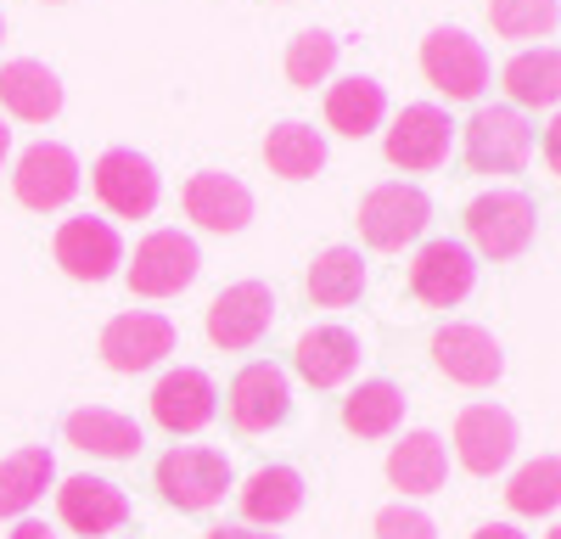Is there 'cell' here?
<instances>
[{"mask_svg":"<svg viewBox=\"0 0 561 539\" xmlns=\"http://www.w3.org/2000/svg\"><path fill=\"white\" fill-rule=\"evenodd\" d=\"M158 494L180 512H208L225 501L230 489V456L225 449H208V444H174L169 456L158 461Z\"/></svg>","mask_w":561,"mask_h":539,"instance_id":"6da1fadb","label":"cell"},{"mask_svg":"<svg viewBox=\"0 0 561 539\" xmlns=\"http://www.w3.org/2000/svg\"><path fill=\"white\" fill-rule=\"evenodd\" d=\"M427 219H433L427 192L404 186V180L370 186V192L359 197V237H365V248H377V253H393V248L415 242L421 231H427Z\"/></svg>","mask_w":561,"mask_h":539,"instance_id":"7a4b0ae2","label":"cell"},{"mask_svg":"<svg viewBox=\"0 0 561 539\" xmlns=\"http://www.w3.org/2000/svg\"><path fill=\"white\" fill-rule=\"evenodd\" d=\"M197 270H203V253H197L192 237L185 231H152L135 248V259L124 264V282L140 298H174L197 282Z\"/></svg>","mask_w":561,"mask_h":539,"instance_id":"3957f363","label":"cell"},{"mask_svg":"<svg viewBox=\"0 0 561 539\" xmlns=\"http://www.w3.org/2000/svg\"><path fill=\"white\" fill-rule=\"evenodd\" d=\"M421 73L449 102H478L489 84V51L466 28H433L421 39Z\"/></svg>","mask_w":561,"mask_h":539,"instance_id":"277c9868","label":"cell"},{"mask_svg":"<svg viewBox=\"0 0 561 539\" xmlns=\"http://www.w3.org/2000/svg\"><path fill=\"white\" fill-rule=\"evenodd\" d=\"M90 186H96L102 208L118 214V219H147L163 197V180L152 169V158H140L135 147H113L96 158V169H90Z\"/></svg>","mask_w":561,"mask_h":539,"instance_id":"5b68a950","label":"cell"},{"mask_svg":"<svg viewBox=\"0 0 561 539\" xmlns=\"http://www.w3.org/2000/svg\"><path fill=\"white\" fill-rule=\"evenodd\" d=\"M534 152V129L517 107H478L466 124V163L478 174H517Z\"/></svg>","mask_w":561,"mask_h":539,"instance_id":"8992f818","label":"cell"},{"mask_svg":"<svg viewBox=\"0 0 561 539\" xmlns=\"http://www.w3.org/2000/svg\"><path fill=\"white\" fill-rule=\"evenodd\" d=\"M534 225H539V214L523 192H483L466 208V237L489 259H517L534 242Z\"/></svg>","mask_w":561,"mask_h":539,"instance_id":"52a82bcc","label":"cell"},{"mask_svg":"<svg viewBox=\"0 0 561 539\" xmlns=\"http://www.w3.org/2000/svg\"><path fill=\"white\" fill-rule=\"evenodd\" d=\"M12 192H18V203L34 208V214L68 208L73 192H79V158H73L62 141H34V147L18 158V169H12Z\"/></svg>","mask_w":561,"mask_h":539,"instance_id":"ba28073f","label":"cell"},{"mask_svg":"<svg viewBox=\"0 0 561 539\" xmlns=\"http://www.w3.org/2000/svg\"><path fill=\"white\" fill-rule=\"evenodd\" d=\"M270 321H275L270 282H237L208 303V343L225 348V354H242L270 332Z\"/></svg>","mask_w":561,"mask_h":539,"instance_id":"9c48e42d","label":"cell"},{"mask_svg":"<svg viewBox=\"0 0 561 539\" xmlns=\"http://www.w3.org/2000/svg\"><path fill=\"white\" fill-rule=\"evenodd\" d=\"M163 354H174V321L169 314L129 309V314H113V321L102 326V359L113 371H124V377L152 371Z\"/></svg>","mask_w":561,"mask_h":539,"instance_id":"30bf717a","label":"cell"},{"mask_svg":"<svg viewBox=\"0 0 561 539\" xmlns=\"http://www.w3.org/2000/svg\"><path fill=\"white\" fill-rule=\"evenodd\" d=\"M455 456L472 478H494L511 456H517V422L500 404H466L455 416Z\"/></svg>","mask_w":561,"mask_h":539,"instance_id":"8fae6325","label":"cell"},{"mask_svg":"<svg viewBox=\"0 0 561 539\" xmlns=\"http://www.w3.org/2000/svg\"><path fill=\"white\" fill-rule=\"evenodd\" d=\"M287 411H293V382L280 366L253 359L237 371V382H230V427L237 433H270L287 422Z\"/></svg>","mask_w":561,"mask_h":539,"instance_id":"7c38bea8","label":"cell"},{"mask_svg":"<svg viewBox=\"0 0 561 539\" xmlns=\"http://www.w3.org/2000/svg\"><path fill=\"white\" fill-rule=\"evenodd\" d=\"M449 135H455V124H449V113H444V107L415 102V107H404V113L393 118L382 152H388V163H393V169L427 174V169H438V163L449 158Z\"/></svg>","mask_w":561,"mask_h":539,"instance_id":"4fadbf2b","label":"cell"},{"mask_svg":"<svg viewBox=\"0 0 561 539\" xmlns=\"http://www.w3.org/2000/svg\"><path fill=\"white\" fill-rule=\"evenodd\" d=\"M433 366H438L449 382H460V388H494L500 371H505V354H500V343H494L483 326L449 321V326L433 337Z\"/></svg>","mask_w":561,"mask_h":539,"instance_id":"5bb4252c","label":"cell"},{"mask_svg":"<svg viewBox=\"0 0 561 539\" xmlns=\"http://www.w3.org/2000/svg\"><path fill=\"white\" fill-rule=\"evenodd\" d=\"M51 253H57V264L68 270L73 282H107L113 270L124 264V242H118V231H113L107 219H90V214L57 225Z\"/></svg>","mask_w":561,"mask_h":539,"instance_id":"9a60e30c","label":"cell"},{"mask_svg":"<svg viewBox=\"0 0 561 539\" xmlns=\"http://www.w3.org/2000/svg\"><path fill=\"white\" fill-rule=\"evenodd\" d=\"M214 411H219V388H214V377L197 371V366H180V371H169V377L152 388V422H158L163 433H174V438L203 433V427L214 422Z\"/></svg>","mask_w":561,"mask_h":539,"instance_id":"2e32d148","label":"cell"},{"mask_svg":"<svg viewBox=\"0 0 561 539\" xmlns=\"http://www.w3.org/2000/svg\"><path fill=\"white\" fill-rule=\"evenodd\" d=\"M57 517L84 539H107L113 528H124L129 501H124V489L113 478L79 472V478H62V489H57Z\"/></svg>","mask_w":561,"mask_h":539,"instance_id":"e0dca14e","label":"cell"},{"mask_svg":"<svg viewBox=\"0 0 561 539\" xmlns=\"http://www.w3.org/2000/svg\"><path fill=\"white\" fill-rule=\"evenodd\" d=\"M478 282V264H472V248L460 242H427L410 264V293L433 309H455Z\"/></svg>","mask_w":561,"mask_h":539,"instance_id":"ac0fdd59","label":"cell"},{"mask_svg":"<svg viewBox=\"0 0 561 539\" xmlns=\"http://www.w3.org/2000/svg\"><path fill=\"white\" fill-rule=\"evenodd\" d=\"M185 214H192L203 231H219V237H237L242 225L253 219V192L242 186L237 174H219V169H203L185 180Z\"/></svg>","mask_w":561,"mask_h":539,"instance_id":"d6986e66","label":"cell"},{"mask_svg":"<svg viewBox=\"0 0 561 539\" xmlns=\"http://www.w3.org/2000/svg\"><path fill=\"white\" fill-rule=\"evenodd\" d=\"M293 371L309 388H343L359 371V337L348 326H314L293 348Z\"/></svg>","mask_w":561,"mask_h":539,"instance_id":"ffe728a7","label":"cell"},{"mask_svg":"<svg viewBox=\"0 0 561 539\" xmlns=\"http://www.w3.org/2000/svg\"><path fill=\"white\" fill-rule=\"evenodd\" d=\"M0 107L23 124H51L62 113V79L34 57H18L0 68Z\"/></svg>","mask_w":561,"mask_h":539,"instance_id":"44dd1931","label":"cell"},{"mask_svg":"<svg viewBox=\"0 0 561 539\" xmlns=\"http://www.w3.org/2000/svg\"><path fill=\"white\" fill-rule=\"evenodd\" d=\"M68 444L84 449V456H96V461H135L140 456V422L124 416V411H102V404H90V411H73L68 416Z\"/></svg>","mask_w":561,"mask_h":539,"instance_id":"7402d4cb","label":"cell"},{"mask_svg":"<svg viewBox=\"0 0 561 539\" xmlns=\"http://www.w3.org/2000/svg\"><path fill=\"white\" fill-rule=\"evenodd\" d=\"M237 501H242V517L248 523L280 528L287 517H298V506H304V472L298 467H259L237 489Z\"/></svg>","mask_w":561,"mask_h":539,"instance_id":"603a6c76","label":"cell"},{"mask_svg":"<svg viewBox=\"0 0 561 539\" xmlns=\"http://www.w3.org/2000/svg\"><path fill=\"white\" fill-rule=\"evenodd\" d=\"M449 478V449L438 433H404L388 456V483L404 494H438Z\"/></svg>","mask_w":561,"mask_h":539,"instance_id":"cb8c5ba5","label":"cell"},{"mask_svg":"<svg viewBox=\"0 0 561 539\" xmlns=\"http://www.w3.org/2000/svg\"><path fill=\"white\" fill-rule=\"evenodd\" d=\"M382 113H388V96H382V84L365 79V73H348L325 90V124L337 135H348V141H365L370 129H382Z\"/></svg>","mask_w":561,"mask_h":539,"instance_id":"d4e9b609","label":"cell"},{"mask_svg":"<svg viewBox=\"0 0 561 539\" xmlns=\"http://www.w3.org/2000/svg\"><path fill=\"white\" fill-rule=\"evenodd\" d=\"M57 483V456L45 444H28L18 456L0 461V517H23L34 512V501Z\"/></svg>","mask_w":561,"mask_h":539,"instance_id":"484cf974","label":"cell"},{"mask_svg":"<svg viewBox=\"0 0 561 539\" xmlns=\"http://www.w3.org/2000/svg\"><path fill=\"white\" fill-rule=\"evenodd\" d=\"M264 163H270V174H280V180H314V174L325 169V135H320L314 124H298V118L275 124V129L264 135Z\"/></svg>","mask_w":561,"mask_h":539,"instance_id":"4316f807","label":"cell"},{"mask_svg":"<svg viewBox=\"0 0 561 539\" xmlns=\"http://www.w3.org/2000/svg\"><path fill=\"white\" fill-rule=\"evenodd\" d=\"M399 422H404V393L393 382H382V377L359 382L343 399V427L354 438H388V433H399Z\"/></svg>","mask_w":561,"mask_h":539,"instance_id":"83f0119b","label":"cell"},{"mask_svg":"<svg viewBox=\"0 0 561 539\" xmlns=\"http://www.w3.org/2000/svg\"><path fill=\"white\" fill-rule=\"evenodd\" d=\"M304 287H309V298L320 309H343V303H354L365 293V259L354 248H325V253H314Z\"/></svg>","mask_w":561,"mask_h":539,"instance_id":"f1b7e54d","label":"cell"},{"mask_svg":"<svg viewBox=\"0 0 561 539\" xmlns=\"http://www.w3.org/2000/svg\"><path fill=\"white\" fill-rule=\"evenodd\" d=\"M505 96L517 107H556L561 102V51H523L505 62Z\"/></svg>","mask_w":561,"mask_h":539,"instance_id":"f546056e","label":"cell"},{"mask_svg":"<svg viewBox=\"0 0 561 539\" xmlns=\"http://www.w3.org/2000/svg\"><path fill=\"white\" fill-rule=\"evenodd\" d=\"M505 506L517 512V517H550L561 506V456H539V461L511 472Z\"/></svg>","mask_w":561,"mask_h":539,"instance_id":"4dcf8cb0","label":"cell"},{"mask_svg":"<svg viewBox=\"0 0 561 539\" xmlns=\"http://www.w3.org/2000/svg\"><path fill=\"white\" fill-rule=\"evenodd\" d=\"M332 68H337V39H332V34H325V28L293 34V45H287V79H293L298 90L325 84V79H332Z\"/></svg>","mask_w":561,"mask_h":539,"instance_id":"1f68e13d","label":"cell"},{"mask_svg":"<svg viewBox=\"0 0 561 539\" xmlns=\"http://www.w3.org/2000/svg\"><path fill=\"white\" fill-rule=\"evenodd\" d=\"M561 18L556 0H489V23L500 39H539Z\"/></svg>","mask_w":561,"mask_h":539,"instance_id":"d6a6232c","label":"cell"},{"mask_svg":"<svg viewBox=\"0 0 561 539\" xmlns=\"http://www.w3.org/2000/svg\"><path fill=\"white\" fill-rule=\"evenodd\" d=\"M377 539H438V523L415 506H382L377 512Z\"/></svg>","mask_w":561,"mask_h":539,"instance_id":"836d02e7","label":"cell"},{"mask_svg":"<svg viewBox=\"0 0 561 539\" xmlns=\"http://www.w3.org/2000/svg\"><path fill=\"white\" fill-rule=\"evenodd\" d=\"M545 163L561 174V113H556V124L545 129Z\"/></svg>","mask_w":561,"mask_h":539,"instance_id":"e575fe53","label":"cell"},{"mask_svg":"<svg viewBox=\"0 0 561 539\" xmlns=\"http://www.w3.org/2000/svg\"><path fill=\"white\" fill-rule=\"evenodd\" d=\"M7 539H57V534L45 528V523H34V517H23V523H18V528L7 534Z\"/></svg>","mask_w":561,"mask_h":539,"instance_id":"d590c367","label":"cell"},{"mask_svg":"<svg viewBox=\"0 0 561 539\" xmlns=\"http://www.w3.org/2000/svg\"><path fill=\"white\" fill-rule=\"evenodd\" d=\"M208 539H280V534H259V528H208Z\"/></svg>","mask_w":561,"mask_h":539,"instance_id":"8d00e7d4","label":"cell"},{"mask_svg":"<svg viewBox=\"0 0 561 539\" xmlns=\"http://www.w3.org/2000/svg\"><path fill=\"white\" fill-rule=\"evenodd\" d=\"M472 539H528V534H517V528H511V523H483Z\"/></svg>","mask_w":561,"mask_h":539,"instance_id":"74e56055","label":"cell"},{"mask_svg":"<svg viewBox=\"0 0 561 539\" xmlns=\"http://www.w3.org/2000/svg\"><path fill=\"white\" fill-rule=\"evenodd\" d=\"M7 152H12V129H7V118H0V163H7Z\"/></svg>","mask_w":561,"mask_h":539,"instance_id":"f35d334b","label":"cell"},{"mask_svg":"<svg viewBox=\"0 0 561 539\" xmlns=\"http://www.w3.org/2000/svg\"><path fill=\"white\" fill-rule=\"evenodd\" d=\"M545 539H561V523H556V528H550V534H545Z\"/></svg>","mask_w":561,"mask_h":539,"instance_id":"ab89813d","label":"cell"},{"mask_svg":"<svg viewBox=\"0 0 561 539\" xmlns=\"http://www.w3.org/2000/svg\"><path fill=\"white\" fill-rule=\"evenodd\" d=\"M0 39H7V18H0Z\"/></svg>","mask_w":561,"mask_h":539,"instance_id":"60d3db41","label":"cell"}]
</instances>
